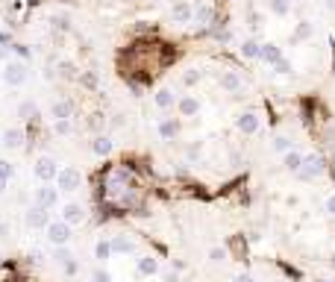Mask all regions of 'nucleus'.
I'll return each instance as SVG.
<instances>
[{"label":"nucleus","instance_id":"obj_1","mask_svg":"<svg viewBox=\"0 0 335 282\" xmlns=\"http://www.w3.org/2000/svg\"><path fill=\"white\" fill-rule=\"evenodd\" d=\"M47 241L53 244V247H62V244H71V223L65 220H53L50 226H47Z\"/></svg>","mask_w":335,"mask_h":282},{"label":"nucleus","instance_id":"obj_2","mask_svg":"<svg viewBox=\"0 0 335 282\" xmlns=\"http://www.w3.org/2000/svg\"><path fill=\"white\" fill-rule=\"evenodd\" d=\"M80 186H83V177H80L77 168H62L59 171V177H56V188L59 191H77Z\"/></svg>","mask_w":335,"mask_h":282},{"label":"nucleus","instance_id":"obj_3","mask_svg":"<svg viewBox=\"0 0 335 282\" xmlns=\"http://www.w3.org/2000/svg\"><path fill=\"white\" fill-rule=\"evenodd\" d=\"M24 218H27V226H33V229H47V226L53 223V220H50V212H47L44 206H38V203L27 209Z\"/></svg>","mask_w":335,"mask_h":282},{"label":"nucleus","instance_id":"obj_4","mask_svg":"<svg viewBox=\"0 0 335 282\" xmlns=\"http://www.w3.org/2000/svg\"><path fill=\"white\" fill-rule=\"evenodd\" d=\"M35 177L41 180V183H50V180H56L59 177V168H56V162L50 156H41V159H35Z\"/></svg>","mask_w":335,"mask_h":282},{"label":"nucleus","instance_id":"obj_5","mask_svg":"<svg viewBox=\"0 0 335 282\" xmlns=\"http://www.w3.org/2000/svg\"><path fill=\"white\" fill-rule=\"evenodd\" d=\"M3 80H6L9 86H24V83H27V68L21 62H9L6 71H3Z\"/></svg>","mask_w":335,"mask_h":282},{"label":"nucleus","instance_id":"obj_6","mask_svg":"<svg viewBox=\"0 0 335 282\" xmlns=\"http://www.w3.org/2000/svg\"><path fill=\"white\" fill-rule=\"evenodd\" d=\"M56 200H59V188H50L47 183H41V188H35V203L38 206L50 209V206H56Z\"/></svg>","mask_w":335,"mask_h":282},{"label":"nucleus","instance_id":"obj_7","mask_svg":"<svg viewBox=\"0 0 335 282\" xmlns=\"http://www.w3.org/2000/svg\"><path fill=\"white\" fill-rule=\"evenodd\" d=\"M321 171H324V159L321 156H306L303 159V168L297 174H300V180H315Z\"/></svg>","mask_w":335,"mask_h":282},{"label":"nucleus","instance_id":"obj_8","mask_svg":"<svg viewBox=\"0 0 335 282\" xmlns=\"http://www.w3.org/2000/svg\"><path fill=\"white\" fill-rule=\"evenodd\" d=\"M62 220L71 223V226H77V223L85 220V209H83L80 203H65V206H62Z\"/></svg>","mask_w":335,"mask_h":282},{"label":"nucleus","instance_id":"obj_9","mask_svg":"<svg viewBox=\"0 0 335 282\" xmlns=\"http://www.w3.org/2000/svg\"><path fill=\"white\" fill-rule=\"evenodd\" d=\"M156 274H162L159 271V262L153 256H141L138 259V277H156Z\"/></svg>","mask_w":335,"mask_h":282},{"label":"nucleus","instance_id":"obj_10","mask_svg":"<svg viewBox=\"0 0 335 282\" xmlns=\"http://www.w3.org/2000/svg\"><path fill=\"white\" fill-rule=\"evenodd\" d=\"M112 250H115V253H127V256H133L138 247H135V244L130 241V238H127V235H115V238H112Z\"/></svg>","mask_w":335,"mask_h":282},{"label":"nucleus","instance_id":"obj_11","mask_svg":"<svg viewBox=\"0 0 335 282\" xmlns=\"http://www.w3.org/2000/svg\"><path fill=\"white\" fill-rule=\"evenodd\" d=\"M197 109H200V100H197V97L185 94V97L179 100V112H182V115H197Z\"/></svg>","mask_w":335,"mask_h":282},{"label":"nucleus","instance_id":"obj_12","mask_svg":"<svg viewBox=\"0 0 335 282\" xmlns=\"http://www.w3.org/2000/svg\"><path fill=\"white\" fill-rule=\"evenodd\" d=\"M238 129H241V132H256V129H259V118H256L253 112L241 115V118H238Z\"/></svg>","mask_w":335,"mask_h":282},{"label":"nucleus","instance_id":"obj_13","mask_svg":"<svg viewBox=\"0 0 335 282\" xmlns=\"http://www.w3.org/2000/svg\"><path fill=\"white\" fill-rule=\"evenodd\" d=\"M173 18H176L179 24H185V21L191 18V6H188L185 0H176V3H173Z\"/></svg>","mask_w":335,"mask_h":282},{"label":"nucleus","instance_id":"obj_14","mask_svg":"<svg viewBox=\"0 0 335 282\" xmlns=\"http://www.w3.org/2000/svg\"><path fill=\"white\" fill-rule=\"evenodd\" d=\"M91 150H94L97 156H109V153H112V141H109L106 135H97V138L91 141Z\"/></svg>","mask_w":335,"mask_h":282},{"label":"nucleus","instance_id":"obj_15","mask_svg":"<svg viewBox=\"0 0 335 282\" xmlns=\"http://www.w3.org/2000/svg\"><path fill=\"white\" fill-rule=\"evenodd\" d=\"M112 241H97V244H94V259H97V262H109V259H112Z\"/></svg>","mask_w":335,"mask_h":282},{"label":"nucleus","instance_id":"obj_16","mask_svg":"<svg viewBox=\"0 0 335 282\" xmlns=\"http://www.w3.org/2000/svg\"><path fill=\"white\" fill-rule=\"evenodd\" d=\"M21 141H24L21 129H15V126H12V129H6V132H3V144H6V147H18Z\"/></svg>","mask_w":335,"mask_h":282},{"label":"nucleus","instance_id":"obj_17","mask_svg":"<svg viewBox=\"0 0 335 282\" xmlns=\"http://www.w3.org/2000/svg\"><path fill=\"white\" fill-rule=\"evenodd\" d=\"M71 259H74V253H71V247H68V244H62V247H56V250H53V262H56L59 268H62V265H68Z\"/></svg>","mask_w":335,"mask_h":282},{"label":"nucleus","instance_id":"obj_18","mask_svg":"<svg viewBox=\"0 0 335 282\" xmlns=\"http://www.w3.org/2000/svg\"><path fill=\"white\" fill-rule=\"evenodd\" d=\"M153 100H156V106H159V109H162V112H165V109H170V106H173V94L168 92V89H162V92H156V97H153Z\"/></svg>","mask_w":335,"mask_h":282},{"label":"nucleus","instance_id":"obj_19","mask_svg":"<svg viewBox=\"0 0 335 282\" xmlns=\"http://www.w3.org/2000/svg\"><path fill=\"white\" fill-rule=\"evenodd\" d=\"M53 118H56V121H65V118H71V103H65V100L53 103Z\"/></svg>","mask_w":335,"mask_h":282},{"label":"nucleus","instance_id":"obj_20","mask_svg":"<svg viewBox=\"0 0 335 282\" xmlns=\"http://www.w3.org/2000/svg\"><path fill=\"white\" fill-rule=\"evenodd\" d=\"M221 86H224L227 92H238V89H241V80H238V74H224V77H221Z\"/></svg>","mask_w":335,"mask_h":282},{"label":"nucleus","instance_id":"obj_21","mask_svg":"<svg viewBox=\"0 0 335 282\" xmlns=\"http://www.w3.org/2000/svg\"><path fill=\"white\" fill-rule=\"evenodd\" d=\"M176 132H179V124H176V121H162V124H159V135H162V138H173Z\"/></svg>","mask_w":335,"mask_h":282},{"label":"nucleus","instance_id":"obj_22","mask_svg":"<svg viewBox=\"0 0 335 282\" xmlns=\"http://www.w3.org/2000/svg\"><path fill=\"white\" fill-rule=\"evenodd\" d=\"M285 168L297 174V171L303 168V156H300V153H285Z\"/></svg>","mask_w":335,"mask_h":282},{"label":"nucleus","instance_id":"obj_23","mask_svg":"<svg viewBox=\"0 0 335 282\" xmlns=\"http://www.w3.org/2000/svg\"><path fill=\"white\" fill-rule=\"evenodd\" d=\"M262 59H268V62H282V53H279L273 44H265V47H262Z\"/></svg>","mask_w":335,"mask_h":282},{"label":"nucleus","instance_id":"obj_24","mask_svg":"<svg viewBox=\"0 0 335 282\" xmlns=\"http://www.w3.org/2000/svg\"><path fill=\"white\" fill-rule=\"evenodd\" d=\"M9 180H12V165L9 162H0V186H3V191L9 186Z\"/></svg>","mask_w":335,"mask_h":282},{"label":"nucleus","instance_id":"obj_25","mask_svg":"<svg viewBox=\"0 0 335 282\" xmlns=\"http://www.w3.org/2000/svg\"><path fill=\"white\" fill-rule=\"evenodd\" d=\"M91 280L94 282H112V274H109L106 268H94V271H91Z\"/></svg>","mask_w":335,"mask_h":282},{"label":"nucleus","instance_id":"obj_26","mask_svg":"<svg viewBox=\"0 0 335 282\" xmlns=\"http://www.w3.org/2000/svg\"><path fill=\"white\" fill-rule=\"evenodd\" d=\"M224 259H227V250H224V247H212V250H209V262H215V265H221Z\"/></svg>","mask_w":335,"mask_h":282},{"label":"nucleus","instance_id":"obj_27","mask_svg":"<svg viewBox=\"0 0 335 282\" xmlns=\"http://www.w3.org/2000/svg\"><path fill=\"white\" fill-rule=\"evenodd\" d=\"M62 271H65V277H77V271H80V265H77V259H71L68 265H62Z\"/></svg>","mask_w":335,"mask_h":282},{"label":"nucleus","instance_id":"obj_28","mask_svg":"<svg viewBox=\"0 0 335 282\" xmlns=\"http://www.w3.org/2000/svg\"><path fill=\"white\" fill-rule=\"evenodd\" d=\"M56 132H59V135H68V132H71V121H56Z\"/></svg>","mask_w":335,"mask_h":282},{"label":"nucleus","instance_id":"obj_29","mask_svg":"<svg viewBox=\"0 0 335 282\" xmlns=\"http://www.w3.org/2000/svg\"><path fill=\"white\" fill-rule=\"evenodd\" d=\"M162 282H179V274L176 271H162Z\"/></svg>","mask_w":335,"mask_h":282},{"label":"nucleus","instance_id":"obj_30","mask_svg":"<svg viewBox=\"0 0 335 282\" xmlns=\"http://www.w3.org/2000/svg\"><path fill=\"white\" fill-rule=\"evenodd\" d=\"M327 212L335 218V194H330V197H327Z\"/></svg>","mask_w":335,"mask_h":282},{"label":"nucleus","instance_id":"obj_31","mask_svg":"<svg viewBox=\"0 0 335 282\" xmlns=\"http://www.w3.org/2000/svg\"><path fill=\"white\" fill-rule=\"evenodd\" d=\"M33 103H21V115H24V118H27V115H33Z\"/></svg>","mask_w":335,"mask_h":282},{"label":"nucleus","instance_id":"obj_32","mask_svg":"<svg viewBox=\"0 0 335 282\" xmlns=\"http://www.w3.org/2000/svg\"><path fill=\"white\" fill-rule=\"evenodd\" d=\"M233 282H256V280H253V277H250V274H238V277H235Z\"/></svg>","mask_w":335,"mask_h":282},{"label":"nucleus","instance_id":"obj_33","mask_svg":"<svg viewBox=\"0 0 335 282\" xmlns=\"http://www.w3.org/2000/svg\"><path fill=\"white\" fill-rule=\"evenodd\" d=\"M0 238H9V223L0 220Z\"/></svg>","mask_w":335,"mask_h":282},{"label":"nucleus","instance_id":"obj_34","mask_svg":"<svg viewBox=\"0 0 335 282\" xmlns=\"http://www.w3.org/2000/svg\"><path fill=\"white\" fill-rule=\"evenodd\" d=\"M0 262H3V253H0Z\"/></svg>","mask_w":335,"mask_h":282},{"label":"nucleus","instance_id":"obj_35","mask_svg":"<svg viewBox=\"0 0 335 282\" xmlns=\"http://www.w3.org/2000/svg\"><path fill=\"white\" fill-rule=\"evenodd\" d=\"M0 194H3V186H0Z\"/></svg>","mask_w":335,"mask_h":282},{"label":"nucleus","instance_id":"obj_36","mask_svg":"<svg viewBox=\"0 0 335 282\" xmlns=\"http://www.w3.org/2000/svg\"><path fill=\"white\" fill-rule=\"evenodd\" d=\"M324 282H333V280H324Z\"/></svg>","mask_w":335,"mask_h":282},{"label":"nucleus","instance_id":"obj_37","mask_svg":"<svg viewBox=\"0 0 335 282\" xmlns=\"http://www.w3.org/2000/svg\"><path fill=\"white\" fill-rule=\"evenodd\" d=\"M285 3H291V0H285Z\"/></svg>","mask_w":335,"mask_h":282},{"label":"nucleus","instance_id":"obj_38","mask_svg":"<svg viewBox=\"0 0 335 282\" xmlns=\"http://www.w3.org/2000/svg\"><path fill=\"white\" fill-rule=\"evenodd\" d=\"M88 282H94V280H88Z\"/></svg>","mask_w":335,"mask_h":282}]
</instances>
